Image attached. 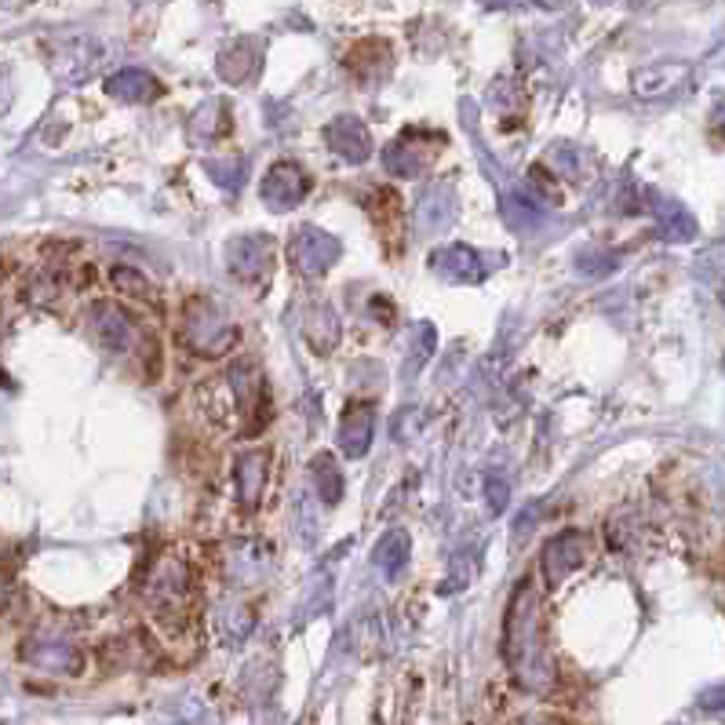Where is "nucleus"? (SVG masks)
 <instances>
[{"mask_svg": "<svg viewBox=\"0 0 725 725\" xmlns=\"http://www.w3.org/2000/svg\"><path fill=\"white\" fill-rule=\"evenodd\" d=\"M700 703H703V708H725V686H722V689H711V692H703V697H700Z\"/></svg>", "mask_w": 725, "mask_h": 725, "instance_id": "1", "label": "nucleus"}, {"mask_svg": "<svg viewBox=\"0 0 725 725\" xmlns=\"http://www.w3.org/2000/svg\"><path fill=\"white\" fill-rule=\"evenodd\" d=\"M12 4H15V0H0V8H12Z\"/></svg>", "mask_w": 725, "mask_h": 725, "instance_id": "2", "label": "nucleus"}, {"mask_svg": "<svg viewBox=\"0 0 725 725\" xmlns=\"http://www.w3.org/2000/svg\"><path fill=\"white\" fill-rule=\"evenodd\" d=\"M722 124H725V103H722Z\"/></svg>", "mask_w": 725, "mask_h": 725, "instance_id": "3", "label": "nucleus"}, {"mask_svg": "<svg viewBox=\"0 0 725 725\" xmlns=\"http://www.w3.org/2000/svg\"><path fill=\"white\" fill-rule=\"evenodd\" d=\"M722 299H725V288H722Z\"/></svg>", "mask_w": 725, "mask_h": 725, "instance_id": "4", "label": "nucleus"}]
</instances>
